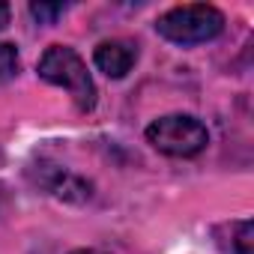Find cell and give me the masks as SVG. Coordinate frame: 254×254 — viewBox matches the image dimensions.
I'll return each instance as SVG.
<instances>
[{"label": "cell", "mask_w": 254, "mask_h": 254, "mask_svg": "<svg viewBox=\"0 0 254 254\" xmlns=\"http://www.w3.org/2000/svg\"><path fill=\"white\" fill-rule=\"evenodd\" d=\"M221 30H224V12L212 3H183L168 9L156 21V33L183 48L212 42Z\"/></svg>", "instance_id": "1"}, {"label": "cell", "mask_w": 254, "mask_h": 254, "mask_svg": "<svg viewBox=\"0 0 254 254\" xmlns=\"http://www.w3.org/2000/svg\"><path fill=\"white\" fill-rule=\"evenodd\" d=\"M39 78L54 84V87H63L78 111H93L96 108V84H93V75L87 72V63L69 48V45H51L42 57H39Z\"/></svg>", "instance_id": "2"}, {"label": "cell", "mask_w": 254, "mask_h": 254, "mask_svg": "<svg viewBox=\"0 0 254 254\" xmlns=\"http://www.w3.org/2000/svg\"><path fill=\"white\" fill-rule=\"evenodd\" d=\"M147 141L171 159H191L206 150L209 132L191 114H165L147 126Z\"/></svg>", "instance_id": "3"}, {"label": "cell", "mask_w": 254, "mask_h": 254, "mask_svg": "<svg viewBox=\"0 0 254 254\" xmlns=\"http://www.w3.org/2000/svg\"><path fill=\"white\" fill-rule=\"evenodd\" d=\"M93 63L108 78H126V75L132 72V66L138 63V45L132 39H108V42H99L96 51H93Z\"/></svg>", "instance_id": "4"}, {"label": "cell", "mask_w": 254, "mask_h": 254, "mask_svg": "<svg viewBox=\"0 0 254 254\" xmlns=\"http://www.w3.org/2000/svg\"><path fill=\"white\" fill-rule=\"evenodd\" d=\"M39 183H42L54 197H60V200H72V203H81V200H87V197L93 194L87 180L75 177L72 171H66V168H60V165H42V171H39Z\"/></svg>", "instance_id": "5"}, {"label": "cell", "mask_w": 254, "mask_h": 254, "mask_svg": "<svg viewBox=\"0 0 254 254\" xmlns=\"http://www.w3.org/2000/svg\"><path fill=\"white\" fill-rule=\"evenodd\" d=\"M230 233H233L230 254H251L254 251V221L251 218H242V221L230 224Z\"/></svg>", "instance_id": "6"}, {"label": "cell", "mask_w": 254, "mask_h": 254, "mask_svg": "<svg viewBox=\"0 0 254 254\" xmlns=\"http://www.w3.org/2000/svg\"><path fill=\"white\" fill-rule=\"evenodd\" d=\"M18 75V51L12 42H0V84H6Z\"/></svg>", "instance_id": "7"}, {"label": "cell", "mask_w": 254, "mask_h": 254, "mask_svg": "<svg viewBox=\"0 0 254 254\" xmlns=\"http://www.w3.org/2000/svg\"><path fill=\"white\" fill-rule=\"evenodd\" d=\"M66 3H30V15L39 21V24H54L57 18L66 15Z\"/></svg>", "instance_id": "8"}, {"label": "cell", "mask_w": 254, "mask_h": 254, "mask_svg": "<svg viewBox=\"0 0 254 254\" xmlns=\"http://www.w3.org/2000/svg\"><path fill=\"white\" fill-rule=\"evenodd\" d=\"M9 12H12V9H9V3H3V0H0V30L9 24Z\"/></svg>", "instance_id": "9"}, {"label": "cell", "mask_w": 254, "mask_h": 254, "mask_svg": "<svg viewBox=\"0 0 254 254\" xmlns=\"http://www.w3.org/2000/svg\"><path fill=\"white\" fill-rule=\"evenodd\" d=\"M72 254H105V251H96V248H78V251H72Z\"/></svg>", "instance_id": "10"}]
</instances>
